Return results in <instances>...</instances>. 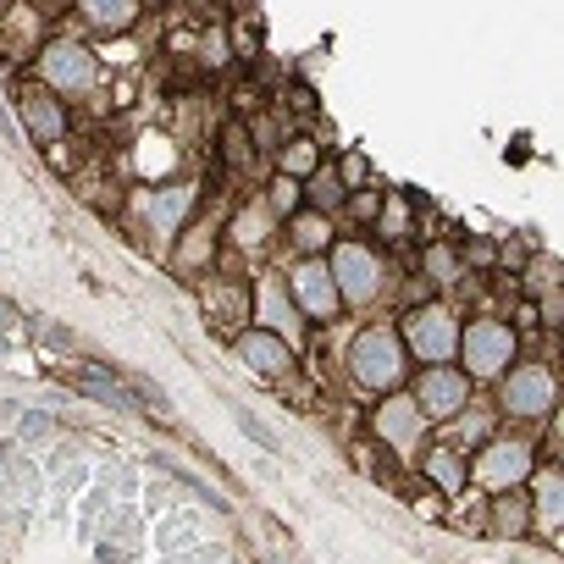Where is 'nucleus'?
Returning a JSON list of instances; mask_svg holds the SVG:
<instances>
[{
    "label": "nucleus",
    "mask_w": 564,
    "mask_h": 564,
    "mask_svg": "<svg viewBox=\"0 0 564 564\" xmlns=\"http://www.w3.org/2000/svg\"><path fill=\"white\" fill-rule=\"evenodd\" d=\"M344 371H349V382L355 388H366V393H399L404 382H410V355H404V344H399V333L393 327H360L355 333V344H349V355H344Z\"/></svg>",
    "instance_id": "nucleus-1"
},
{
    "label": "nucleus",
    "mask_w": 564,
    "mask_h": 564,
    "mask_svg": "<svg viewBox=\"0 0 564 564\" xmlns=\"http://www.w3.org/2000/svg\"><path fill=\"white\" fill-rule=\"evenodd\" d=\"M322 260H327V271H333V289H338L344 311H366V305H377V300L388 294V265H382V254H377L366 238H344V243H333Z\"/></svg>",
    "instance_id": "nucleus-2"
},
{
    "label": "nucleus",
    "mask_w": 564,
    "mask_h": 564,
    "mask_svg": "<svg viewBox=\"0 0 564 564\" xmlns=\"http://www.w3.org/2000/svg\"><path fill=\"white\" fill-rule=\"evenodd\" d=\"M34 84H45L56 100H84V95L100 89V56L73 34L45 40L40 56H34Z\"/></svg>",
    "instance_id": "nucleus-3"
},
{
    "label": "nucleus",
    "mask_w": 564,
    "mask_h": 564,
    "mask_svg": "<svg viewBox=\"0 0 564 564\" xmlns=\"http://www.w3.org/2000/svg\"><path fill=\"white\" fill-rule=\"evenodd\" d=\"M393 333H399V344H404V355L415 366H454V355H459V316L443 300L410 305Z\"/></svg>",
    "instance_id": "nucleus-4"
},
{
    "label": "nucleus",
    "mask_w": 564,
    "mask_h": 564,
    "mask_svg": "<svg viewBox=\"0 0 564 564\" xmlns=\"http://www.w3.org/2000/svg\"><path fill=\"white\" fill-rule=\"evenodd\" d=\"M520 355V333L498 316H476V322H459V371L470 382H498Z\"/></svg>",
    "instance_id": "nucleus-5"
},
{
    "label": "nucleus",
    "mask_w": 564,
    "mask_h": 564,
    "mask_svg": "<svg viewBox=\"0 0 564 564\" xmlns=\"http://www.w3.org/2000/svg\"><path fill=\"white\" fill-rule=\"evenodd\" d=\"M536 465L542 459H536L531 437H487L476 448V459H470V481L481 492H514V487H525L536 476Z\"/></svg>",
    "instance_id": "nucleus-6"
},
{
    "label": "nucleus",
    "mask_w": 564,
    "mask_h": 564,
    "mask_svg": "<svg viewBox=\"0 0 564 564\" xmlns=\"http://www.w3.org/2000/svg\"><path fill=\"white\" fill-rule=\"evenodd\" d=\"M558 404V377L547 366H509L498 377V410L509 421H547Z\"/></svg>",
    "instance_id": "nucleus-7"
},
{
    "label": "nucleus",
    "mask_w": 564,
    "mask_h": 564,
    "mask_svg": "<svg viewBox=\"0 0 564 564\" xmlns=\"http://www.w3.org/2000/svg\"><path fill=\"white\" fill-rule=\"evenodd\" d=\"M289 300H294V311L305 316V322H333L338 311H344V300H338V289H333V271H327V260L322 254H300V265L289 271Z\"/></svg>",
    "instance_id": "nucleus-8"
},
{
    "label": "nucleus",
    "mask_w": 564,
    "mask_h": 564,
    "mask_svg": "<svg viewBox=\"0 0 564 564\" xmlns=\"http://www.w3.org/2000/svg\"><path fill=\"white\" fill-rule=\"evenodd\" d=\"M470 377L459 371V366H426L421 371V382L410 388V399L421 404V415H426V426H448L465 404H470Z\"/></svg>",
    "instance_id": "nucleus-9"
},
{
    "label": "nucleus",
    "mask_w": 564,
    "mask_h": 564,
    "mask_svg": "<svg viewBox=\"0 0 564 564\" xmlns=\"http://www.w3.org/2000/svg\"><path fill=\"white\" fill-rule=\"evenodd\" d=\"M18 117H23L29 139H34V144H45V150H56V144L67 139V128H73L67 100H56L45 84H23V89H18Z\"/></svg>",
    "instance_id": "nucleus-10"
},
{
    "label": "nucleus",
    "mask_w": 564,
    "mask_h": 564,
    "mask_svg": "<svg viewBox=\"0 0 564 564\" xmlns=\"http://www.w3.org/2000/svg\"><path fill=\"white\" fill-rule=\"evenodd\" d=\"M232 355H238L254 377H265V382H276V377L294 371V344L282 338V333H271V327H243V333L232 338Z\"/></svg>",
    "instance_id": "nucleus-11"
},
{
    "label": "nucleus",
    "mask_w": 564,
    "mask_h": 564,
    "mask_svg": "<svg viewBox=\"0 0 564 564\" xmlns=\"http://www.w3.org/2000/svg\"><path fill=\"white\" fill-rule=\"evenodd\" d=\"M371 432H377L388 448H415V443L426 437V415H421V404L410 399V388L382 393V404H377V415H371Z\"/></svg>",
    "instance_id": "nucleus-12"
},
{
    "label": "nucleus",
    "mask_w": 564,
    "mask_h": 564,
    "mask_svg": "<svg viewBox=\"0 0 564 564\" xmlns=\"http://www.w3.org/2000/svg\"><path fill=\"white\" fill-rule=\"evenodd\" d=\"M194 205H199V188H194V183H172V188H155V194H150V227H155V238L177 243V232L188 227Z\"/></svg>",
    "instance_id": "nucleus-13"
},
{
    "label": "nucleus",
    "mask_w": 564,
    "mask_h": 564,
    "mask_svg": "<svg viewBox=\"0 0 564 564\" xmlns=\"http://www.w3.org/2000/svg\"><path fill=\"white\" fill-rule=\"evenodd\" d=\"M78 18L95 29V34H133L144 7L139 0H78Z\"/></svg>",
    "instance_id": "nucleus-14"
},
{
    "label": "nucleus",
    "mask_w": 564,
    "mask_h": 564,
    "mask_svg": "<svg viewBox=\"0 0 564 564\" xmlns=\"http://www.w3.org/2000/svg\"><path fill=\"white\" fill-rule=\"evenodd\" d=\"M282 232L294 238V249L300 254H327L338 238H333V216H322V210H311V205H300L289 221H282Z\"/></svg>",
    "instance_id": "nucleus-15"
},
{
    "label": "nucleus",
    "mask_w": 564,
    "mask_h": 564,
    "mask_svg": "<svg viewBox=\"0 0 564 564\" xmlns=\"http://www.w3.org/2000/svg\"><path fill=\"white\" fill-rule=\"evenodd\" d=\"M487 525H492L498 536H531L536 525H531V498H525V487H514V492H492V503H487Z\"/></svg>",
    "instance_id": "nucleus-16"
},
{
    "label": "nucleus",
    "mask_w": 564,
    "mask_h": 564,
    "mask_svg": "<svg viewBox=\"0 0 564 564\" xmlns=\"http://www.w3.org/2000/svg\"><path fill=\"white\" fill-rule=\"evenodd\" d=\"M426 476L437 481V492H448V498H459L465 487H470V459L459 454V448H448V443H437V448H426Z\"/></svg>",
    "instance_id": "nucleus-17"
},
{
    "label": "nucleus",
    "mask_w": 564,
    "mask_h": 564,
    "mask_svg": "<svg viewBox=\"0 0 564 564\" xmlns=\"http://www.w3.org/2000/svg\"><path fill=\"white\" fill-rule=\"evenodd\" d=\"M78 393H89V399H100V404H111V410H122V415H144V399L128 393L106 366H89V371L78 377Z\"/></svg>",
    "instance_id": "nucleus-18"
},
{
    "label": "nucleus",
    "mask_w": 564,
    "mask_h": 564,
    "mask_svg": "<svg viewBox=\"0 0 564 564\" xmlns=\"http://www.w3.org/2000/svg\"><path fill=\"white\" fill-rule=\"evenodd\" d=\"M276 172L294 177V183L316 177L322 172V144L311 133H289V139H282V150H276Z\"/></svg>",
    "instance_id": "nucleus-19"
},
{
    "label": "nucleus",
    "mask_w": 564,
    "mask_h": 564,
    "mask_svg": "<svg viewBox=\"0 0 564 564\" xmlns=\"http://www.w3.org/2000/svg\"><path fill=\"white\" fill-rule=\"evenodd\" d=\"M536 476H542V487L536 492H525L531 498V525H558V514H564V481H558V470H542L536 465Z\"/></svg>",
    "instance_id": "nucleus-20"
},
{
    "label": "nucleus",
    "mask_w": 564,
    "mask_h": 564,
    "mask_svg": "<svg viewBox=\"0 0 564 564\" xmlns=\"http://www.w3.org/2000/svg\"><path fill=\"white\" fill-rule=\"evenodd\" d=\"M300 205H305V183H294V177H282V172H276V177L265 183V199H260V210H265V216H271L276 227L289 221V216H294Z\"/></svg>",
    "instance_id": "nucleus-21"
},
{
    "label": "nucleus",
    "mask_w": 564,
    "mask_h": 564,
    "mask_svg": "<svg viewBox=\"0 0 564 564\" xmlns=\"http://www.w3.org/2000/svg\"><path fill=\"white\" fill-rule=\"evenodd\" d=\"M344 199H349V188L338 183V172H316V177H305V205H311V210L333 216V210H344Z\"/></svg>",
    "instance_id": "nucleus-22"
},
{
    "label": "nucleus",
    "mask_w": 564,
    "mask_h": 564,
    "mask_svg": "<svg viewBox=\"0 0 564 564\" xmlns=\"http://www.w3.org/2000/svg\"><path fill=\"white\" fill-rule=\"evenodd\" d=\"M454 421H459V443H476V448H481V443L492 437V415H487V410H470V404H465Z\"/></svg>",
    "instance_id": "nucleus-23"
},
{
    "label": "nucleus",
    "mask_w": 564,
    "mask_h": 564,
    "mask_svg": "<svg viewBox=\"0 0 564 564\" xmlns=\"http://www.w3.org/2000/svg\"><path fill=\"white\" fill-rule=\"evenodd\" d=\"M366 177H371V161H366L360 150H349V155L338 161V183H344V188L355 194V188H366Z\"/></svg>",
    "instance_id": "nucleus-24"
},
{
    "label": "nucleus",
    "mask_w": 564,
    "mask_h": 564,
    "mask_svg": "<svg viewBox=\"0 0 564 564\" xmlns=\"http://www.w3.org/2000/svg\"><path fill=\"white\" fill-rule=\"evenodd\" d=\"M232 421H238V432H243V437H249V443H260V448H276V432H271V426H265V421H260V415H249V410H243V404H238V410H232Z\"/></svg>",
    "instance_id": "nucleus-25"
},
{
    "label": "nucleus",
    "mask_w": 564,
    "mask_h": 564,
    "mask_svg": "<svg viewBox=\"0 0 564 564\" xmlns=\"http://www.w3.org/2000/svg\"><path fill=\"white\" fill-rule=\"evenodd\" d=\"M289 111H300V117H316V95H311V89H289Z\"/></svg>",
    "instance_id": "nucleus-26"
},
{
    "label": "nucleus",
    "mask_w": 564,
    "mask_h": 564,
    "mask_svg": "<svg viewBox=\"0 0 564 564\" xmlns=\"http://www.w3.org/2000/svg\"><path fill=\"white\" fill-rule=\"evenodd\" d=\"M465 260H476V265H487V260H492V243H465Z\"/></svg>",
    "instance_id": "nucleus-27"
},
{
    "label": "nucleus",
    "mask_w": 564,
    "mask_h": 564,
    "mask_svg": "<svg viewBox=\"0 0 564 564\" xmlns=\"http://www.w3.org/2000/svg\"><path fill=\"white\" fill-rule=\"evenodd\" d=\"M0 344H7V311H0Z\"/></svg>",
    "instance_id": "nucleus-28"
},
{
    "label": "nucleus",
    "mask_w": 564,
    "mask_h": 564,
    "mask_svg": "<svg viewBox=\"0 0 564 564\" xmlns=\"http://www.w3.org/2000/svg\"><path fill=\"white\" fill-rule=\"evenodd\" d=\"M139 7H150V0H139Z\"/></svg>",
    "instance_id": "nucleus-29"
},
{
    "label": "nucleus",
    "mask_w": 564,
    "mask_h": 564,
    "mask_svg": "<svg viewBox=\"0 0 564 564\" xmlns=\"http://www.w3.org/2000/svg\"><path fill=\"white\" fill-rule=\"evenodd\" d=\"M0 7H7V0H0Z\"/></svg>",
    "instance_id": "nucleus-30"
}]
</instances>
